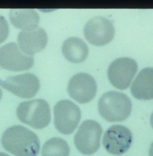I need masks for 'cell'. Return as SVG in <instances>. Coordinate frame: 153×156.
Wrapping results in <instances>:
<instances>
[{
    "mask_svg": "<svg viewBox=\"0 0 153 156\" xmlns=\"http://www.w3.org/2000/svg\"><path fill=\"white\" fill-rule=\"evenodd\" d=\"M70 149L64 139L54 137L45 143L42 149V156H69Z\"/></svg>",
    "mask_w": 153,
    "mask_h": 156,
    "instance_id": "16",
    "label": "cell"
},
{
    "mask_svg": "<svg viewBox=\"0 0 153 156\" xmlns=\"http://www.w3.org/2000/svg\"><path fill=\"white\" fill-rule=\"evenodd\" d=\"M0 85L10 92L24 99L34 97L40 87L39 78L30 73L10 76L5 80H0Z\"/></svg>",
    "mask_w": 153,
    "mask_h": 156,
    "instance_id": "7",
    "label": "cell"
},
{
    "mask_svg": "<svg viewBox=\"0 0 153 156\" xmlns=\"http://www.w3.org/2000/svg\"><path fill=\"white\" fill-rule=\"evenodd\" d=\"M18 119L35 129H42L51 122L50 107L44 99H34L20 103L16 110Z\"/></svg>",
    "mask_w": 153,
    "mask_h": 156,
    "instance_id": "3",
    "label": "cell"
},
{
    "mask_svg": "<svg viewBox=\"0 0 153 156\" xmlns=\"http://www.w3.org/2000/svg\"><path fill=\"white\" fill-rule=\"evenodd\" d=\"M9 16L13 25L23 30L36 29L40 22L39 14L33 9H12Z\"/></svg>",
    "mask_w": 153,
    "mask_h": 156,
    "instance_id": "14",
    "label": "cell"
},
{
    "mask_svg": "<svg viewBox=\"0 0 153 156\" xmlns=\"http://www.w3.org/2000/svg\"><path fill=\"white\" fill-rule=\"evenodd\" d=\"M149 156H153V142L151 144V147L149 152Z\"/></svg>",
    "mask_w": 153,
    "mask_h": 156,
    "instance_id": "18",
    "label": "cell"
},
{
    "mask_svg": "<svg viewBox=\"0 0 153 156\" xmlns=\"http://www.w3.org/2000/svg\"><path fill=\"white\" fill-rule=\"evenodd\" d=\"M20 48L27 55L32 56L44 50L48 41V36L42 27L30 30H22L17 36Z\"/></svg>",
    "mask_w": 153,
    "mask_h": 156,
    "instance_id": "12",
    "label": "cell"
},
{
    "mask_svg": "<svg viewBox=\"0 0 153 156\" xmlns=\"http://www.w3.org/2000/svg\"><path fill=\"white\" fill-rule=\"evenodd\" d=\"M67 92L71 97L79 103H88L97 94V83L93 77L88 73H77L69 81Z\"/></svg>",
    "mask_w": 153,
    "mask_h": 156,
    "instance_id": "11",
    "label": "cell"
},
{
    "mask_svg": "<svg viewBox=\"0 0 153 156\" xmlns=\"http://www.w3.org/2000/svg\"><path fill=\"white\" fill-rule=\"evenodd\" d=\"M133 141V134L129 129L123 125H114L105 132L103 144L109 154L119 156L128 151Z\"/></svg>",
    "mask_w": 153,
    "mask_h": 156,
    "instance_id": "9",
    "label": "cell"
},
{
    "mask_svg": "<svg viewBox=\"0 0 153 156\" xmlns=\"http://www.w3.org/2000/svg\"><path fill=\"white\" fill-rule=\"evenodd\" d=\"M80 108L68 100H62L54 107V119L56 129L66 135L72 133L81 119Z\"/></svg>",
    "mask_w": 153,
    "mask_h": 156,
    "instance_id": "5",
    "label": "cell"
},
{
    "mask_svg": "<svg viewBox=\"0 0 153 156\" xmlns=\"http://www.w3.org/2000/svg\"><path fill=\"white\" fill-rule=\"evenodd\" d=\"M98 108L100 115L107 122H121L130 115L132 103L126 94L112 90L100 98Z\"/></svg>",
    "mask_w": 153,
    "mask_h": 156,
    "instance_id": "2",
    "label": "cell"
},
{
    "mask_svg": "<svg viewBox=\"0 0 153 156\" xmlns=\"http://www.w3.org/2000/svg\"><path fill=\"white\" fill-rule=\"evenodd\" d=\"M2 90H1V88H0V100L2 98Z\"/></svg>",
    "mask_w": 153,
    "mask_h": 156,
    "instance_id": "21",
    "label": "cell"
},
{
    "mask_svg": "<svg viewBox=\"0 0 153 156\" xmlns=\"http://www.w3.org/2000/svg\"><path fill=\"white\" fill-rule=\"evenodd\" d=\"M34 58L24 53L16 43L5 44L0 48V66L10 71L28 70L33 66Z\"/></svg>",
    "mask_w": 153,
    "mask_h": 156,
    "instance_id": "8",
    "label": "cell"
},
{
    "mask_svg": "<svg viewBox=\"0 0 153 156\" xmlns=\"http://www.w3.org/2000/svg\"><path fill=\"white\" fill-rule=\"evenodd\" d=\"M1 143L5 150L15 156H37L40 148L37 134L20 125L6 129L3 133Z\"/></svg>",
    "mask_w": 153,
    "mask_h": 156,
    "instance_id": "1",
    "label": "cell"
},
{
    "mask_svg": "<svg viewBox=\"0 0 153 156\" xmlns=\"http://www.w3.org/2000/svg\"><path fill=\"white\" fill-rule=\"evenodd\" d=\"M64 56L72 63L85 61L89 54V47L83 40L77 37H70L62 45Z\"/></svg>",
    "mask_w": 153,
    "mask_h": 156,
    "instance_id": "15",
    "label": "cell"
},
{
    "mask_svg": "<svg viewBox=\"0 0 153 156\" xmlns=\"http://www.w3.org/2000/svg\"><path fill=\"white\" fill-rule=\"evenodd\" d=\"M138 69L136 61L128 57L119 58L115 60L107 70L110 82L119 90L128 88Z\"/></svg>",
    "mask_w": 153,
    "mask_h": 156,
    "instance_id": "6",
    "label": "cell"
},
{
    "mask_svg": "<svg viewBox=\"0 0 153 156\" xmlns=\"http://www.w3.org/2000/svg\"><path fill=\"white\" fill-rule=\"evenodd\" d=\"M9 33V26L7 21L0 15V44L5 41Z\"/></svg>",
    "mask_w": 153,
    "mask_h": 156,
    "instance_id": "17",
    "label": "cell"
},
{
    "mask_svg": "<svg viewBox=\"0 0 153 156\" xmlns=\"http://www.w3.org/2000/svg\"><path fill=\"white\" fill-rule=\"evenodd\" d=\"M131 94L139 100L153 99V68L141 70L134 80L130 88Z\"/></svg>",
    "mask_w": 153,
    "mask_h": 156,
    "instance_id": "13",
    "label": "cell"
},
{
    "mask_svg": "<svg viewBox=\"0 0 153 156\" xmlns=\"http://www.w3.org/2000/svg\"><path fill=\"white\" fill-rule=\"evenodd\" d=\"M115 28L111 21L102 16L93 17L84 28V35L90 44L104 46L114 38Z\"/></svg>",
    "mask_w": 153,
    "mask_h": 156,
    "instance_id": "10",
    "label": "cell"
},
{
    "mask_svg": "<svg viewBox=\"0 0 153 156\" xmlns=\"http://www.w3.org/2000/svg\"><path fill=\"white\" fill-rule=\"evenodd\" d=\"M151 124L153 129V112L151 116Z\"/></svg>",
    "mask_w": 153,
    "mask_h": 156,
    "instance_id": "19",
    "label": "cell"
},
{
    "mask_svg": "<svg viewBox=\"0 0 153 156\" xmlns=\"http://www.w3.org/2000/svg\"><path fill=\"white\" fill-rule=\"evenodd\" d=\"M0 156H10L8 155L7 154L3 153V152H0Z\"/></svg>",
    "mask_w": 153,
    "mask_h": 156,
    "instance_id": "20",
    "label": "cell"
},
{
    "mask_svg": "<svg viewBox=\"0 0 153 156\" xmlns=\"http://www.w3.org/2000/svg\"><path fill=\"white\" fill-rule=\"evenodd\" d=\"M103 129L100 125L93 120H86L80 125L74 138L76 148L82 154L91 155L100 147Z\"/></svg>",
    "mask_w": 153,
    "mask_h": 156,
    "instance_id": "4",
    "label": "cell"
}]
</instances>
